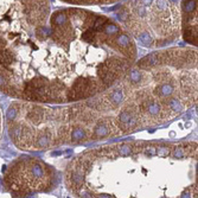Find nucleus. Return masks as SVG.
Returning a JSON list of instances; mask_svg holds the SVG:
<instances>
[{
  "label": "nucleus",
  "mask_w": 198,
  "mask_h": 198,
  "mask_svg": "<svg viewBox=\"0 0 198 198\" xmlns=\"http://www.w3.org/2000/svg\"><path fill=\"white\" fill-rule=\"evenodd\" d=\"M165 56H166V52H153L148 56H145L144 58H141L139 61L138 67L141 68V69L153 68V67L162 63L165 61Z\"/></svg>",
  "instance_id": "obj_1"
},
{
  "label": "nucleus",
  "mask_w": 198,
  "mask_h": 198,
  "mask_svg": "<svg viewBox=\"0 0 198 198\" xmlns=\"http://www.w3.org/2000/svg\"><path fill=\"white\" fill-rule=\"evenodd\" d=\"M44 117H45V112L44 109L40 108V107H35L32 110H30L29 114H27V119L31 122L36 124V125L40 124L42 121H44Z\"/></svg>",
  "instance_id": "obj_2"
},
{
  "label": "nucleus",
  "mask_w": 198,
  "mask_h": 198,
  "mask_svg": "<svg viewBox=\"0 0 198 198\" xmlns=\"http://www.w3.org/2000/svg\"><path fill=\"white\" fill-rule=\"evenodd\" d=\"M173 91H174V87L172 83H162L155 88V94L159 97H169L173 94Z\"/></svg>",
  "instance_id": "obj_3"
},
{
  "label": "nucleus",
  "mask_w": 198,
  "mask_h": 198,
  "mask_svg": "<svg viewBox=\"0 0 198 198\" xmlns=\"http://www.w3.org/2000/svg\"><path fill=\"white\" fill-rule=\"evenodd\" d=\"M51 139H52L51 132L46 129L43 134H40L38 138H37L35 146H36L37 148H44V147H48V146L50 145V143H51Z\"/></svg>",
  "instance_id": "obj_4"
},
{
  "label": "nucleus",
  "mask_w": 198,
  "mask_h": 198,
  "mask_svg": "<svg viewBox=\"0 0 198 198\" xmlns=\"http://www.w3.org/2000/svg\"><path fill=\"white\" fill-rule=\"evenodd\" d=\"M71 141L72 143H75V144H77V143H81L83 141L84 139H87V133H86V131L83 129V128H75L74 131L71 132Z\"/></svg>",
  "instance_id": "obj_5"
},
{
  "label": "nucleus",
  "mask_w": 198,
  "mask_h": 198,
  "mask_svg": "<svg viewBox=\"0 0 198 198\" xmlns=\"http://www.w3.org/2000/svg\"><path fill=\"white\" fill-rule=\"evenodd\" d=\"M124 99H125V95H124V91L121 89L114 90V91L110 94V97H109L110 103H113L114 106H119V105L124 101Z\"/></svg>",
  "instance_id": "obj_6"
},
{
  "label": "nucleus",
  "mask_w": 198,
  "mask_h": 198,
  "mask_svg": "<svg viewBox=\"0 0 198 198\" xmlns=\"http://www.w3.org/2000/svg\"><path fill=\"white\" fill-rule=\"evenodd\" d=\"M109 134V127L106 124H99L94 129V136L95 138H105Z\"/></svg>",
  "instance_id": "obj_7"
},
{
  "label": "nucleus",
  "mask_w": 198,
  "mask_h": 198,
  "mask_svg": "<svg viewBox=\"0 0 198 198\" xmlns=\"http://www.w3.org/2000/svg\"><path fill=\"white\" fill-rule=\"evenodd\" d=\"M184 39L191 44H197V30L192 29H186L184 32Z\"/></svg>",
  "instance_id": "obj_8"
},
{
  "label": "nucleus",
  "mask_w": 198,
  "mask_h": 198,
  "mask_svg": "<svg viewBox=\"0 0 198 198\" xmlns=\"http://www.w3.org/2000/svg\"><path fill=\"white\" fill-rule=\"evenodd\" d=\"M52 23L56 26H63L68 23V16L63 12H58V13L55 14V17L52 18Z\"/></svg>",
  "instance_id": "obj_9"
},
{
  "label": "nucleus",
  "mask_w": 198,
  "mask_h": 198,
  "mask_svg": "<svg viewBox=\"0 0 198 198\" xmlns=\"http://www.w3.org/2000/svg\"><path fill=\"white\" fill-rule=\"evenodd\" d=\"M10 134H11V136H12V139H13L14 143H19L20 136H21V126L18 125V124H16L14 126H12L11 129H10Z\"/></svg>",
  "instance_id": "obj_10"
},
{
  "label": "nucleus",
  "mask_w": 198,
  "mask_h": 198,
  "mask_svg": "<svg viewBox=\"0 0 198 198\" xmlns=\"http://www.w3.org/2000/svg\"><path fill=\"white\" fill-rule=\"evenodd\" d=\"M167 106H169V108L171 109V110L176 112V113H179V112L183 110V105L177 99H171L167 102Z\"/></svg>",
  "instance_id": "obj_11"
},
{
  "label": "nucleus",
  "mask_w": 198,
  "mask_h": 198,
  "mask_svg": "<svg viewBox=\"0 0 198 198\" xmlns=\"http://www.w3.org/2000/svg\"><path fill=\"white\" fill-rule=\"evenodd\" d=\"M197 6V0H185L183 4V9L186 13H191L196 10Z\"/></svg>",
  "instance_id": "obj_12"
},
{
  "label": "nucleus",
  "mask_w": 198,
  "mask_h": 198,
  "mask_svg": "<svg viewBox=\"0 0 198 198\" xmlns=\"http://www.w3.org/2000/svg\"><path fill=\"white\" fill-rule=\"evenodd\" d=\"M107 18L106 17H99V18H96L95 20V23H94V31H101V30H103V27L105 25L107 24Z\"/></svg>",
  "instance_id": "obj_13"
},
{
  "label": "nucleus",
  "mask_w": 198,
  "mask_h": 198,
  "mask_svg": "<svg viewBox=\"0 0 198 198\" xmlns=\"http://www.w3.org/2000/svg\"><path fill=\"white\" fill-rule=\"evenodd\" d=\"M141 78H143V75L138 70H133L129 74V81H131L132 84H139L141 82Z\"/></svg>",
  "instance_id": "obj_14"
},
{
  "label": "nucleus",
  "mask_w": 198,
  "mask_h": 198,
  "mask_svg": "<svg viewBox=\"0 0 198 198\" xmlns=\"http://www.w3.org/2000/svg\"><path fill=\"white\" fill-rule=\"evenodd\" d=\"M139 39H140V42H141L144 45H146V46H151V45L153 44V38L151 37V35H148L147 32L140 33Z\"/></svg>",
  "instance_id": "obj_15"
},
{
  "label": "nucleus",
  "mask_w": 198,
  "mask_h": 198,
  "mask_svg": "<svg viewBox=\"0 0 198 198\" xmlns=\"http://www.w3.org/2000/svg\"><path fill=\"white\" fill-rule=\"evenodd\" d=\"M95 37H96V33H95V31L91 30V29L84 31V32L82 33V39H83L84 42H88V43H91V42L95 39Z\"/></svg>",
  "instance_id": "obj_16"
},
{
  "label": "nucleus",
  "mask_w": 198,
  "mask_h": 198,
  "mask_svg": "<svg viewBox=\"0 0 198 198\" xmlns=\"http://www.w3.org/2000/svg\"><path fill=\"white\" fill-rule=\"evenodd\" d=\"M116 43L121 48H127L131 44V40H129V37L127 36V35H119L116 37Z\"/></svg>",
  "instance_id": "obj_17"
},
{
  "label": "nucleus",
  "mask_w": 198,
  "mask_h": 198,
  "mask_svg": "<svg viewBox=\"0 0 198 198\" xmlns=\"http://www.w3.org/2000/svg\"><path fill=\"white\" fill-rule=\"evenodd\" d=\"M103 30H105V33L108 35V36H113V35H115V33L119 32V27L115 24H113V23L106 24L105 27H103Z\"/></svg>",
  "instance_id": "obj_18"
},
{
  "label": "nucleus",
  "mask_w": 198,
  "mask_h": 198,
  "mask_svg": "<svg viewBox=\"0 0 198 198\" xmlns=\"http://www.w3.org/2000/svg\"><path fill=\"white\" fill-rule=\"evenodd\" d=\"M132 117V113L131 112H128V110H122L120 114H119V121H120V124H122V125H126L127 122L129 121V119Z\"/></svg>",
  "instance_id": "obj_19"
},
{
  "label": "nucleus",
  "mask_w": 198,
  "mask_h": 198,
  "mask_svg": "<svg viewBox=\"0 0 198 198\" xmlns=\"http://www.w3.org/2000/svg\"><path fill=\"white\" fill-rule=\"evenodd\" d=\"M185 154H186V152L181 147H174L173 151L171 152L172 158H174V159H181L185 157Z\"/></svg>",
  "instance_id": "obj_20"
},
{
  "label": "nucleus",
  "mask_w": 198,
  "mask_h": 198,
  "mask_svg": "<svg viewBox=\"0 0 198 198\" xmlns=\"http://www.w3.org/2000/svg\"><path fill=\"white\" fill-rule=\"evenodd\" d=\"M133 153V150H132V146L131 145H122L120 148H119V154L121 157H127L129 154Z\"/></svg>",
  "instance_id": "obj_21"
},
{
  "label": "nucleus",
  "mask_w": 198,
  "mask_h": 198,
  "mask_svg": "<svg viewBox=\"0 0 198 198\" xmlns=\"http://www.w3.org/2000/svg\"><path fill=\"white\" fill-rule=\"evenodd\" d=\"M17 114H18V109H17V107H16V105H13V106H12V107H10V109L7 110L6 119L11 122V121H13V120L16 119Z\"/></svg>",
  "instance_id": "obj_22"
},
{
  "label": "nucleus",
  "mask_w": 198,
  "mask_h": 198,
  "mask_svg": "<svg viewBox=\"0 0 198 198\" xmlns=\"http://www.w3.org/2000/svg\"><path fill=\"white\" fill-rule=\"evenodd\" d=\"M155 155L160 157V158H166L167 155H170V150H169V147H166V146H162V147H157Z\"/></svg>",
  "instance_id": "obj_23"
},
{
  "label": "nucleus",
  "mask_w": 198,
  "mask_h": 198,
  "mask_svg": "<svg viewBox=\"0 0 198 198\" xmlns=\"http://www.w3.org/2000/svg\"><path fill=\"white\" fill-rule=\"evenodd\" d=\"M155 7L159 11H166L169 7V2L167 0H157L155 1Z\"/></svg>",
  "instance_id": "obj_24"
},
{
  "label": "nucleus",
  "mask_w": 198,
  "mask_h": 198,
  "mask_svg": "<svg viewBox=\"0 0 198 198\" xmlns=\"http://www.w3.org/2000/svg\"><path fill=\"white\" fill-rule=\"evenodd\" d=\"M37 35L39 37H44V38H46V37L50 35V30L45 26H40L37 29Z\"/></svg>",
  "instance_id": "obj_25"
},
{
  "label": "nucleus",
  "mask_w": 198,
  "mask_h": 198,
  "mask_svg": "<svg viewBox=\"0 0 198 198\" xmlns=\"http://www.w3.org/2000/svg\"><path fill=\"white\" fill-rule=\"evenodd\" d=\"M155 152H157V146H154V145H150V146L145 147V154L148 157L155 155Z\"/></svg>",
  "instance_id": "obj_26"
},
{
  "label": "nucleus",
  "mask_w": 198,
  "mask_h": 198,
  "mask_svg": "<svg viewBox=\"0 0 198 198\" xmlns=\"http://www.w3.org/2000/svg\"><path fill=\"white\" fill-rule=\"evenodd\" d=\"M136 12H138V16H140V17H145L146 16V9H145V6H139V9L136 10Z\"/></svg>",
  "instance_id": "obj_27"
},
{
  "label": "nucleus",
  "mask_w": 198,
  "mask_h": 198,
  "mask_svg": "<svg viewBox=\"0 0 198 198\" xmlns=\"http://www.w3.org/2000/svg\"><path fill=\"white\" fill-rule=\"evenodd\" d=\"M128 17H129V16H128L127 12H120V13H119V19H120L121 21H126L127 19H128Z\"/></svg>",
  "instance_id": "obj_28"
},
{
  "label": "nucleus",
  "mask_w": 198,
  "mask_h": 198,
  "mask_svg": "<svg viewBox=\"0 0 198 198\" xmlns=\"http://www.w3.org/2000/svg\"><path fill=\"white\" fill-rule=\"evenodd\" d=\"M5 83H6V80H5V76L0 74V87L5 86Z\"/></svg>",
  "instance_id": "obj_29"
},
{
  "label": "nucleus",
  "mask_w": 198,
  "mask_h": 198,
  "mask_svg": "<svg viewBox=\"0 0 198 198\" xmlns=\"http://www.w3.org/2000/svg\"><path fill=\"white\" fill-rule=\"evenodd\" d=\"M141 1H143V4H144L145 6H150L153 2V0H141Z\"/></svg>",
  "instance_id": "obj_30"
}]
</instances>
